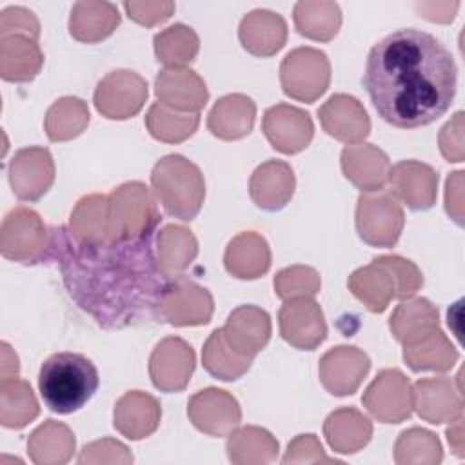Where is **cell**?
<instances>
[{
  "instance_id": "6da1fadb",
  "label": "cell",
  "mask_w": 465,
  "mask_h": 465,
  "mask_svg": "<svg viewBox=\"0 0 465 465\" xmlns=\"http://www.w3.org/2000/svg\"><path fill=\"white\" fill-rule=\"evenodd\" d=\"M45 260L56 262L69 296L109 331L158 320L169 278L160 271L153 236L89 243L69 227L49 229Z\"/></svg>"
},
{
  "instance_id": "7a4b0ae2",
  "label": "cell",
  "mask_w": 465,
  "mask_h": 465,
  "mask_svg": "<svg viewBox=\"0 0 465 465\" xmlns=\"http://www.w3.org/2000/svg\"><path fill=\"white\" fill-rule=\"evenodd\" d=\"M458 69L450 51L432 35L405 27L372 45L363 85L376 113L400 129L443 116L456 94Z\"/></svg>"
},
{
  "instance_id": "3957f363",
  "label": "cell",
  "mask_w": 465,
  "mask_h": 465,
  "mask_svg": "<svg viewBox=\"0 0 465 465\" xmlns=\"http://www.w3.org/2000/svg\"><path fill=\"white\" fill-rule=\"evenodd\" d=\"M100 385L98 369L80 352H56L38 372V391L45 407L56 414L80 411Z\"/></svg>"
},
{
  "instance_id": "277c9868",
  "label": "cell",
  "mask_w": 465,
  "mask_h": 465,
  "mask_svg": "<svg viewBox=\"0 0 465 465\" xmlns=\"http://www.w3.org/2000/svg\"><path fill=\"white\" fill-rule=\"evenodd\" d=\"M347 285L371 312H383L392 298H412L423 285V274L411 260L391 254L356 269Z\"/></svg>"
},
{
  "instance_id": "5b68a950",
  "label": "cell",
  "mask_w": 465,
  "mask_h": 465,
  "mask_svg": "<svg viewBox=\"0 0 465 465\" xmlns=\"http://www.w3.org/2000/svg\"><path fill=\"white\" fill-rule=\"evenodd\" d=\"M151 185L167 214L191 222L205 198V180L196 163L182 154L160 158L151 171Z\"/></svg>"
},
{
  "instance_id": "8992f818",
  "label": "cell",
  "mask_w": 465,
  "mask_h": 465,
  "mask_svg": "<svg viewBox=\"0 0 465 465\" xmlns=\"http://www.w3.org/2000/svg\"><path fill=\"white\" fill-rule=\"evenodd\" d=\"M162 216L142 182H127L107 196L109 240H138L153 236Z\"/></svg>"
},
{
  "instance_id": "52a82bcc",
  "label": "cell",
  "mask_w": 465,
  "mask_h": 465,
  "mask_svg": "<svg viewBox=\"0 0 465 465\" xmlns=\"http://www.w3.org/2000/svg\"><path fill=\"white\" fill-rule=\"evenodd\" d=\"M283 93L298 102H316L331 84V64L323 51L296 47L280 64Z\"/></svg>"
},
{
  "instance_id": "ba28073f",
  "label": "cell",
  "mask_w": 465,
  "mask_h": 465,
  "mask_svg": "<svg viewBox=\"0 0 465 465\" xmlns=\"http://www.w3.org/2000/svg\"><path fill=\"white\" fill-rule=\"evenodd\" d=\"M51 231L33 209L18 205L11 209L0 229L2 256L20 263H38L45 260Z\"/></svg>"
},
{
  "instance_id": "9c48e42d",
  "label": "cell",
  "mask_w": 465,
  "mask_h": 465,
  "mask_svg": "<svg viewBox=\"0 0 465 465\" xmlns=\"http://www.w3.org/2000/svg\"><path fill=\"white\" fill-rule=\"evenodd\" d=\"M405 214L398 200L389 193L361 194L356 205V231L358 236L372 247L396 245Z\"/></svg>"
},
{
  "instance_id": "30bf717a",
  "label": "cell",
  "mask_w": 465,
  "mask_h": 465,
  "mask_svg": "<svg viewBox=\"0 0 465 465\" xmlns=\"http://www.w3.org/2000/svg\"><path fill=\"white\" fill-rule=\"evenodd\" d=\"M147 94V82L138 73L118 69L98 82L93 102L102 116L109 120H127L142 111Z\"/></svg>"
},
{
  "instance_id": "8fae6325",
  "label": "cell",
  "mask_w": 465,
  "mask_h": 465,
  "mask_svg": "<svg viewBox=\"0 0 465 465\" xmlns=\"http://www.w3.org/2000/svg\"><path fill=\"white\" fill-rule=\"evenodd\" d=\"M213 311L214 302L211 292L205 287L178 276L169 280L160 303L158 322H165L174 327L205 325L211 322Z\"/></svg>"
},
{
  "instance_id": "7c38bea8",
  "label": "cell",
  "mask_w": 465,
  "mask_h": 465,
  "mask_svg": "<svg viewBox=\"0 0 465 465\" xmlns=\"http://www.w3.org/2000/svg\"><path fill=\"white\" fill-rule=\"evenodd\" d=\"M363 407L381 423H400L412 412L409 378L398 369H383L365 389Z\"/></svg>"
},
{
  "instance_id": "4fadbf2b",
  "label": "cell",
  "mask_w": 465,
  "mask_h": 465,
  "mask_svg": "<svg viewBox=\"0 0 465 465\" xmlns=\"http://www.w3.org/2000/svg\"><path fill=\"white\" fill-rule=\"evenodd\" d=\"M194 363V351L185 340L178 336L163 338L149 358L151 381L162 392H180L187 387Z\"/></svg>"
},
{
  "instance_id": "5bb4252c",
  "label": "cell",
  "mask_w": 465,
  "mask_h": 465,
  "mask_svg": "<svg viewBox=\"0 0 465 465\" xmlns=\"http://www.w3.org/2000/svg\"><path fill=\"white\" fill-rule=\"evenodd\" d=\"M187 416L198 430L220 438L229 436L240 425L242 411L231 392L207 387L189 398Z\"/></svg>"
},
{
  "instance_id": "9a60e30c",
  "label": "cell",
  "mask_w": 465,
  "mask_h": 465,
  "mask_svg": "<svg viewBox=\"0 0 465 465\" xmlns=\"http://www.w3.org/2000/svg\"><path fill=\"white\" fill-rule=\"evenodd\" d=\"M9 183L22 202L40 200L54 182V162L45 147H25L9 162Z\"/></svg>"
},
{
  "instance_id": "2e32d148",
  "label": "cell",
  "mask_w": 465,
  "mask_h": 465,
  "mask_svg": "<svg viewBox=\"0 0 465 465\" xmlns=\"http://www.w3.org/2000/svg\"><path fill=\"white\" fill-rule=\"evenodd\" d=\"M278 323L282 338L300 351H314L327 338L323 311L312 298L285 300Z\"/></svg>"
},
{
  "instance_id": "e0dca14e",
  "label": "cell",
  "mask_w": 465,
  "mask_h": 465,
  "mask_svg": "<svg viewBox=\"0 0 465 465\" xmlns=\"http://www.w3.org/2000/svg\"><path fill=\"white\" fill-rule=\"evenodd\" d=\"M262 131L276 151L296 154L311 143L314 125L307 111L289 104H278L265 111Z\"/></svg>"
},
{
  "instance_id": "ac0fdd59",
  "label": "cell",
  "mask_w": 465,
  "mask_h": 465,
  "mask_svg": "<svg viewBox=\"0 0 465 465\" xmlns=\"http://www.w3.org/2000/svg\"><path fill=\"white\" fill-rule=\"evenodd\" d=\"M371 369L369 356L349 345H340L327 351L318 365L322 385L334 396H349L358 391Z\"/></svg>"
},
{
  "instance_id": "d6986e66",
  "label": "cell",
  "mask_w": 465,
  "mask_h": 465,
  "mask_svg": "<svg viewBox=\"0 0 465 465\" xmlns=\"http://www.w3.org/2000/svg\"><path fill=\"white\" fill-rule=\"evenodd\" d=\"M389 185L394 198L412 211H427L438 194V173L421 162L403 160L391 167Z\"/></svg>"
},
{
  "instance_id": "ffe728a7",
  "label": "cell",
  "mask_w": 465,
  "mask_h": 465,
  "mask_svg": "<svg viewBox=\"0 0 465 465\" xmlns=\"http://www.w3.org/2000/svg\"><path fill=\"white\" fill-rule=\"evenodd\" d=\"M318 116L323 131L347 145L363 142L371 133V120L365 107L351 94H332L318 109Z\"/></svg>"
},
{
  "instance_id": "44dd1931",
  "label": "cell",
  "mask_w": 465,
  "mask_h": 465,
  "mask_svg": "<svg viewBox=\"0 0 465 465\" xmlns=\"http://www.w3.org/2000/svg\"><path fill=\"white\" fill-rule=\"evenodd\" d=\"M411 394L412 409H416L418 416L429 423H452L461 416L463 401L460 387L456 389L447 376L421 378L411 387Z\"/></svg>"
},
{
  "instance_id": "7402d4cb",
  "label": "cell",
  "mask_w": 465,
  "mask_h": 465,
  "mask_svg": "<svg viewBox=\"0 0 465 465\" xmlns=\"http://www.w3.org/2000/svg\"><path fill=\"white\" fill-rule=\"evenodd\" d=\"M154 94L162 105L180 113H200L209 100L205 82L187 67L162 69L154 80Z\"/></svg>"
},
{
  "instance_id": "603a6c76",
  "label": "cell",
  "mask_w": 465,
  "mask_h": 465,
  "mask_svg": "<svg viewBox=\"0 0 465 465\" xmlns=\"http://www.w3.org/2000/svg\"><path fill=\"white\" fill-rule=\"evenodd\" d=\"M340 160L345 178L363 193H380L389 183V156L372 143L345 145Z\"/></svg>"
},
{
  "instance_id": "cb8c5ba5",
  "label": "cell",
  "mask_w": 465,
  "mask_h": 465,
  "mask_svg": "<svg viewBox=\"0 0 465 465\" xmlns=\"http://www.w3.org/2000/svg\"><path fill=\"white\" fill-rule=\"evenodd\" d=\"M222 334L234 352L254 358L271 338V318L256 305H240L229 314Z\"/></svg>"
},
{
  "instance_id": "d4e9b609",
  "label": "cell",
  "mask_w": 465,
  "mask_h": 465,
  "mask_svg": "<svg viewBox=\"0 0 465 465\" xmlns=\"http://www.w3.org/2000/svg\"><path fill=\"white\" fill-rule=\"evenodd\" d=\"M296 180L291 165L283 160H267L254 169L249 180V194L263 211L283 209L294 194Z\"/></svg>"
},
{
  "instance_id": "484cf974",
  "label": "cell",
  "mask_w": 465,
  "mask_h": 465,
  "mask_svg": "<svg viewBox=\"0 0 465 465\" xmlns=\"http://www.w3.org/2000/svg\"><path fill=\"white\" fill-rule=\"evenodd\" d=\"M242 47L254 56H272L287 42V24L282 15L269 9L247 13L238 27Z\"/></svg>"
},
{
  "instance_id": "4316f807",
  "label": "cell",
  "mask_w": 465,
  "mask_h": 465,
  "mask_svg": "<svg viewBox=\"0 0 465 465\" xmlns=\"http://www.w3.org/2000/svg\"><path fill=\"white\" fill-rule=\"evenodd\" d=\"M162 420V407L156 398L142 391L125 392L114 405V429L129 440L151 436Z\"/></svg>"
},
{
  "instance_id": "83f0119b",
  "label": "cell",
  "mask_w": 465,
  "mask_h": 465,
  "mask_svg": "<svg viewBox=\"0 0 465 465\" xmlns=\"http://www.w3.org/2000/svg\"><path fill=\"white\" fill-rule=\"evenodd\" d=\"M223 265L227 272L238 280H256L263 276L271 267L267 240L254 231L236 234L225 249Z\"/></svg>"
},
{
  "instance_id": "f1b7e54d",
  "label": "cell",
  "mask_w": 465,
  "mask_h": 465,
  "mask_svg": "<svg viewBox=\"0 0 465 465\" xmlns=\"http://www.w3.org/2000/svg\"><path fill=\"white\" fill-rule=\"evenodd\" d=\"M44 65L38 40L25 35L0 36V76L5 82H31Z\"/></svg>"
},
{
  "instance_id": "f546056e",
  "label": "cell",
  "mask_w": 465,
  "mask_h": 465,
  "mask_svg": "<svg viewBox=\"0 0 465 465\" xmlns=\"http://www.w3.org/2000/svg\"><path fill=\"white\" fill-rule=\"evenodd\" d=\"M254 116L256 105L249 96L227 94L213 105L207 127L220 140H240L252 131Z\"/></svg>"
},
{
  "instance_id": "4dcf8cb0",
  "label": "cell",
  "mask_w": 465,
  "mask_h": 465,
  "mask_svg": "<svg viewBox=\"0 0 465 465\" xmlns=\"http://www.w3.org/2000/svg\"><path fill=\"white\" fill-rule=\"evenodd\" d=\"M323 434L334 452L354 454L369 443L372 423L358 409L341 407L327 416Z\"/></svg>"
},
{
  "instance_id": "1f68e13d",
  "label": "cell",
  "mask_w": 465,
  "mask_h": 465,
  "mask_svg": "<svg viewBox=\"0 0 465 465\" xmlns=\"http://www.w3.org/2000/svg\"><path fill=\"white\" fill-rule=\"evenodd\" d=\"M120 13L111 2H76L69 16V33L74 40L84 44H94L118 27Z\"/></svg>"
},
{
  "instance_id": "d6a6232c",
  "label": "cell",
  "mask_w": 465,
  "mask_h": 465,
  "mask_svg": "<svg viewBox=\"0 0 465 465\" xmlns=\"http://www.w3.org/2000/svg\"><path fill=\"white\" fill-rule=\"evenodd\" d=\"M156 262L160 271L174 280L183 276L185 269L198 254V242L194 234L183 225H165L156 234Z\"/></svg>"
},
{
  "instance_id": "836d02e7",
  "label": "cell",
  "mask_w": 465,
  "mask_h": 465,
  "mask_svg": "<svg viewBox=\"0 0 465 465\" xmlns=\"http://www.w3.org/2000/svg\"><path fill=\"white\" fill-rule=\"evenodd\" d=\"M74 445V434L65 423L47 420L31 432L27 452L36 465H62L71 460Z\"/></svg>"
},
{
  "instance_id": "e575fe53",
  "label": "cell",
  "mask_w": 465,
  "mask_h": 465,
  "mask_svg": "<svg viewBox=\"0 0 465 465\" xmlns=\"http://www.w3.org/2000/svg\"><path fill=\"white\" fill-rule=\"evenodd\" d=\"M389 329L401 345L412 343L440 329L438 309L427 298L407 300L394 309Z\"/></svg>"
},
{
  "instance_id": "d590c367",
  "label": "cell",
  "mask_w": 465,
  "mask_h": 465,
  "mask_svg": "<svg viewBox=\"0 0 465 465\" xmlns=\"http://www.w3.org/2000/svg\"><path fill=\"white\" fill-rule=\"evenodd\" d=\"M296 31L316 42L332 40L341 25V11L336 2L302 0L292 11Z\"/></svg>"
},
{
  "instance_id": "8d00e7d4",
  "label": "cell",
  "mask_w": 465,
  "mask_h": 465,
  "mask_svg": "<svg viewBox=\"0 0 465 465\" xmlns=\"http://www.w3.org/2000/svg\"><path fill=\"white\" fill-rule=\"evenodd\" d=\"M458 356V351L452 347L450 340L443 334L441 329H436L430 334L403 345V360L414 372H445L452 369Z\"/></svg>"
},
{
  "instance_id": "74e56055",
  "label": "cell",
  "mask_w": 465,
  "mask_h": 465,
  "mask_svg": "<svg viewBox=\"0 0 465 465\" xmlns=\"http://www.w3.org/2000/svg\"><path fill=\"white\" fill-rule=\"evenodd\" d=\"M227 454L229 460L238 465L271 463L278 456V441L269 430L247 425L229 434Z\"/></svg>"
},
{
  "instance_id": "f35d334b",
  "label": "cell",
  "mask_w": 465,
  "mask_h": 465,
  "mask_svg": "<svg viewBox=\"0 0 465 465\" xmlns=\"http://www.w3.org/2000/svg\"><path fill=\"white\" fill-rule=\"evenodd\" d=\"M89 124L87 104L76 96L56 100L45 113L44 129L51 142H67L84 133Z\"/></svg>"
},
{
  "instance_id": "ab89813d",
  "label": "cell",
  "mask_w": 465,
  "mask_h": 465,
  "mask_svg": "<svg viewBox=\"0 0 465 465\" xmlns=\"http://www.w3.org/2000/svg\"><path fill=\"white\" fill-rule=\"evenodd\" d=\"M154 54L167 69H178L191 64L200 51V38L193 27L174 24L154 35Z\"/></svg>"
},
{
  "instance_id": "60d3db41",
  "label": "cell",
  "mask_w": 465,
  "mask_h": 465,
  "mask_svg": "<svg viewBox=\"0 0 465 465\" xmlns=\"http://www.w3.org/2000/svg\"><path fill=\"white\" fill-rule=\"evenodd\" d=\"M40 412L31 385L13 378L0 383V423L7 429H22Z\"/></svg>"
},
{
  "instance_id": "b9f144b4",
  "label": "cell",
  "mask_w": 465,
  "mask_h": 465,
  "mask_svg": "<svg viewBox=\"0 0 465 465\" xmlns=\"http://www.w3.org/2000/svg\"><path fill=\"white\" fill-rule=\"evenodd\" d=\"M67 227L71 234L80 242H89V243L109 242L107 196L104 194L84 196L73 209Z\"/></svg>"
},
{
  "instance_id": "7bdbcfd3",
  "label": "cell",
  "mask_w": 465,
  "mask_h": 465,
  "mask_svg": "<svg viewBox=\"0 0 465 465\" xmlns=\"http://www.w3.org/2000/svg\"><path fill=\"white\" fill-rule=\"evenodd\" d=\"M145 125L153 138L165 143H180L198 129L200 113H180L154 102L145 114Z\"/></svg>"
},
{
  "instance_id": "ee69618b",
  "label": "cell",
  "mask_w": 465,
  "mask_h": 465,
  "mask_svg": "<svg viewBox=\"0 0 465 465\" xmlns=\"http://www.w3.org/2000/svg\"><path fill=\"white\" fill-rule=\"evenodd\" d=\"M202 361H203V369L211 376L222 381H234L251 369L252 358H245L234 352L223 340L222 329H216L211 332V336L203 345Z\"/></svg>"
},
{
  "instance_id": "f6af8a7d",
  "label": "cell",
  "mask_w": 465,
  "mask_h": 465,
  "mask_svg": "<svg viewBox=\"0 0 465 465\" xmlns=\"http://www.w3.org/2000/svg\"><path fill=\"white\" fill-rule=\"evenodd\" d=\"M443 458L441 443L430 430L412 427L403 430L394 445V461L405 463H440Z\"/></svg>"
},
{
  "instance_id": "bcb514c9",
  "label": "cell",
  "mask_w": 465,
  "mask_h": 465,
  "mask_svg": "<svg viewBox=\"0 0 465 465\" xmlns=\"http://www.w3.org/2000/svg\"><path fill=\"white\" fill-rule=\"evenodd\" d=\"M322 280L316 269L307 265H291L276 272L274 292L278 298H312L320 292Z\"/></svg>"
},
{
  "instance_id": "7dc6e473",
  "label": "cell",
  "mask_w": 465,
  "mask_h": 465,
  "mask_svg": "<svg viewBox=\"0 0 465 465\" xmlns=\"http://www.w3.org/2000/svg\"><path fill=\"white\" fill-rule=\"evenodd\" d=\"M133 454L129 449L111 438H104L85 445L78 456V463H131Z\"/></svg>"
},
{
  "instance_id": "c3c4849f",
  "label": "cell",
  "mask_w": 465,
  "mask_h": 465,
  "mask_svg": "<svg viewBox=\"0 0 465 465\" xmlns=\"http://www.w3.org/2000/svg\"><path fill=\"white\" fill-rule=\"evenodd\" d=\"M7 35H25L33 40H38L40 22L35 16V13L25 7H20V5L5 7L0 13V36H7Z\"/></svg>"
},
{
  "instance_id": "681fc988",
  "label": "cell",
  "mask_w": 465,
  "mask_h": 465,
  "mask_svg": "<svg viewBox=\"0 0 465 465\" xmlns=\"http://www.w3.org/2000/svg\"><path fill=\"white\" fill-rule=\"evenodd\" d=\"M124 9L136 24L153 27L165 22L174 13V2H124Z\"/></svg>"
},
{
  "instance_id": "f907efd6",
  "label": "cell",
  "mask_w": 465,
  "mask_h": 465,
  "mask_svg": "<svg viewBox=\"0 0 465 465\" xmlns=\"http://www.w3.org/2000/svg\"><path fill=\"white\" fill-rule=\"evenodd\" d=\"M283 463H312V461H338L323 452L322 443L314 434H300L296 436L289 447L287 454L282 460Z\"/></svg>"
},
{
  "instance_id": "816d5d0a",
  "label": "cell",
  "mask_w": 465,
  "mask_h": 465,
  "mask_svg": "<svg viewBox=\"0 0 465 465\" xmlns=\"http://www.w3.org/2000/svg\"><path fill=\"white\" fill-rule=\"evenodd\" d=\"M440 151L447 162L463 160V113L458 111L450 122L441 127Z\"/></svg>"
},
{
  "instance_id": "f5cc1de1",
  "label": "cell",
  "mask_w": 465,
  "mask_h": 465,
  "mask_svg": "<svg viewBox=\"0 0 465 465\" xmlns=\"http://www.w3.org/2000/svg\"><path fill=\"white\" fill-rule=\"evenodd\" d=\"M461 187H463V173L456 171L447 178L445 183V209L449 216L458 223L463 225V198H461Z\"/></svg>"
},
{
  "instance_id": "db71d44e",
  "label": "cell",
  "mask_w": 465,
  "mask_h": 465,
  "mask_svg": "<svg viewBox=\"0 0 465 465\" xmlns=\"http://www.w3.org/2000/svg\"><path fill=\"white\" fill-rule=\"evenodd\" d=\"M460 7V2H418L416 9L432 22H450Z\"/></svg>"
},
{
  "instance_id": "11a10c76",
  "label": "cell",
  "mask_w": 465,
  "mask_h": 465,
  "mask_svg": "<svg viewBox=\"0 0 465 465\" xmlns=\"http://www.w3.org/2000/svg\"><path fill=\"white\" fill-rule=\"evenodd\" d=\"M0 371H2V381L16 378L18 371H20L18 356L9 347V343H5V341L2 343V365H0Z\"/></svg>"
},
{
  "instance_id": "9f6ffc18",
  "label": "cell",
  "mask_w": 465,
  "mask_h": 465,
  "mask_svg": "<svg viewBox=\"0 0 465 465\" xmlns=\"http://www.w3.org/2000/svg\"><path fill=\"white\" fill-rule=\"evenodd\" d=\"M447 438H449V443L452 445L454 452L458 456H461L463 452V443H461V416L454 420V427H449L447 429Z\"/></svg>"
}]
</instances>
